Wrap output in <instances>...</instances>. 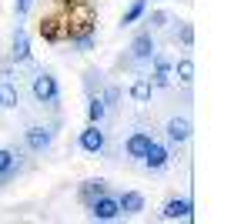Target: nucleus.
I'll list each match as a JSON object with an SVG mask.
<instances>
[{
	"instance_id": "1",
	"label": "nucleus",
	"mask_w": 251,
	"mask_h": 224,
	"mask_svg": "<svg viewBox=\"0 0 251 224\" xmlns=\"http://www.w3.org/2000/svg\"><path fill=\"white\" fill-rule=\"evenodd\" d=\"M30 94H34V100L44 104V107H57V104H60L57 77L47 74V71H37V74H34V84H30Z\"/></svg>"
},
{
	"instance_id": "2",
	"label": "nucleus",
	"mask_w": 251,
	"mask_h": 224,
	"mask_svg": "<svg viewBox=\"0 0 251 224\" xmlns=\"http://www.w3.org/2000/svg\"><path fill=\"white\" fill-rule=\"evenodd\" d=\"M84 30H97V14L91 3L84 0H74L67 7V37L71 34H84Z\"/></svg>"
},
{
	"instance_id": "3",
	"label": "nucleus",
	"mask_w": 251,
	"mask_h": 224,
	"mask_svg": "<svg viewBox=\"0 0 251 224\" xmlns=\"http://www.w3.org/2000/svg\"><path fill=\"white\" fill-rule=\"evenodd\" d=\"M54 137H57V124H37V127H27V134H24V148L34 150V154H44V150H50Z\"/></svg>"
},
{
	"instance_id": "4",
	"label": "nucleus",
	"mask_w": 251,
	"mask_h": 224,
	"mask_svg": "<svg viewBox=\"0 0 251 224\" xmlns=\"http://www.w3.org/2000/svg\"><path fill=\"white\" fill-rule=\"evenodd\" d=\"M161 218H164V221H194L191 198H168L164 207H161Z\"/></svg>"
},
{
	"instance_id": "5",
	"label": "nucleus",
	"mask_w": 251,
	"mask_h": 224,
	"mask_svg": "<svg viewBox=\"0 0 251 224\" xmlns=\"http://www.w3.org/2000/svg\"><path fill=\"white\" fill-rule=\"evenodd\" d=\"M87 211H91L94 221H117V218H121V207H117L114 194H100V198H94V201L87 204Z\"/></svg>"
},
{
	"instance_id": "6",
	"label": "nucleus",
	"mask_w": 251,
	"mask_h": 224,
	"mask_svg": "<svg viewBox=\"0 0 251 224\" xmlns=\"http://www.w3.org/2000/svg\"><path fill=\"white\" fill-rule=\"evenodd\" d=\"M157 54V44L151 30H141L131 44V64H151V57Z\"/></svg>"
},
{
	"instance_id": "7",
	"label": "nucleus",
	"mask_w": 251,
	"mask_h": 224,
	"mask_svg": "<svg viewBox=\"0 0 251 224\" xmlns=\"http://www.w3.org/2000/svg\"><path fill=\"white\" fill-rule=\"evenodd\" d=\"M77 144L84 154H100L104 150V144H107V137H104V131H100V124H87L84 131H80Z\"/></svg>"
},
{
	"instance_id": "8",
	"label": "nucleus",
	"mask_w": 251,
	"mask_h": 224,
	"mask_svg": "<svg viewBox=\"0 0 251 224\" xmlns=\"http://www.w3.org/2000/svg\"><path fill=\"white\" fill-rule=\"evenodd\" d=\"M141 164H144L148 171H164L168 164H171V150L164 148V144H157V141H151L148 150H144V157H141Z\"/></svg>"
},
{
	"instance_id": "9",
	"label": "nucleus",
	"mask_w": 251,
	"mask_h": 224,
	"mask_svg": "<svg viewBox=\"0 0 251 224\" xmlns=\"http://www.w3.org/2000/svg\"><path fill=\"white\" fill-rule=\"evenodd\" d=\"M10 57H14V64H30V60H34V50H30V34H27L20 24H17V30H14V50H10Z\"/></svg>"
},
{
	"instance_id": "10",
	"label": "nucleus",
	"mask_w": 251,
	"mask_h": 224,
	"mask_svg": "<svg viewBox=\"0 0 251 224\" xmlns=\"http://www.w3.org/2000/svg\"><path fill=\"white\" fill-rule=\"evenodd\" d=\"M191 121H188V117H171V121H168V124H164V134H168V141H171V144H188V141H191Z\"/></svg>"
},
{
	"instance_id": "11",
	"label": "nucleus",
	"mask_w": 251,
	"mask_h": 224,
	"mask_svg": "<svg viewBox=\"0 0 251 224\" xmlns=\"http://www.w3.org/2000/svg\"><path fill=\"white\" fill-rule=\"evenodd\" d=\"M151 67H154L151 77H148L151 87H168V84H171V67H174V64L164 54H154V57H151Z\"/></svg>"
},
{
	"instance_id": "12",
	"label": "nucleus",
	"mask_w": 251,
	"mask_h": 224,
	"mask_svg": "<svg viewBox=\"0 0 251 224\" xmlns=\"http://www.w3.org/2000/svg\"><path fill=\"white\" fill-rule=\"evenodd\" d=\"M40 34H44L47 40H67V10L57 14V17L40 20Z\"/></svg>"
},
{
	"instance_id": "13",
	"label": "nucleus",
	"mask_w": 251,
	"mask_h": 224,
	"mask_svg": "<svg viewBox=\"0 0 251 224\" xmlns=\"http://www.w3.org/2000/svg\"><path fill=\"white\" fill-rule=\"evenodd\" d=\"M151 141H154V137H151L148 131H134V134H127V141H124V154H127L131 161H141Z\"/></svg>"
},
{
	"instance_id": "14",
	"label": "nucleus",
	"mask_w": 251,
	"mask_h": 224,
	"mask_svg": "<svg viewBox=\"0 0 251 224\" xmlns=\"http://www.w3.org/2000/svg\"><path fill=\"white\" fill-rule=\"evenodd\" d=\"M100 194H107V181H104V177H91V181H84V184L77 187V201L84 207L91 204L94 198H100Z\"/></svg>"
},
{
	"instance_id": "15",
	"label": "nucleus",
	"mask_w": 251,
	"mask_h": 224,
	"mask_svg": "<svg viewBox=\"0 0 251 224\" xmlns=\"http://www.w3.org/2000/svg\"><path fill=\"white\" fill-rule=\"evenodd\" d=\"M117 207H121V214H141L144 211V194L141 191H124V194H117Z\"/></svg>"
},
{
	"instance_id": "16",
	"label": "nucleus",
	"mask_w": 251,
	"mask_h": 224,
	"mask_svg": "<svg viewBox=\"0 0 251 224\" xmlns=\"http://www.w3.org/2000/svg\"><path fill=\"white\" fill-rule=\"evenodd\" d=\"M17 174V150L0 148V184H7Z\"/></svg>"
},
{
	"instance_id": "17",
	"label": "nucleus",
	"mask_w": 251,
	"mask_h": 224,
	"mask_svg": "<svg viewBox=\"0 0 251 224\" xmlns=\"http://www.w3.org/2000/svg\"><path fill=\"white\" fill-rule=\"evenodd\" d=\"M67 44L77 50V54H91L97 47V30H84V34H71L67 37Z\"/></svg>"
},
{
	"instance_id": "18",
	"label": "nucleus",
	"mask_w": 251,
	"mask_h": 224,
	"mask_svg": "<svg viewBox=\"0 0 251 224\" xmlns=\"http://www.w3.org/2000/svg\"><path fill=\"white\" fill-rule=\"evenodd\" d=\"M20 104V91H17V84L14 80H0V107H17Z\"/></svg>"
},
{
	"instance_id": "19",
	"label": "nucleus",
	"mask_w": 251,
	"mask_h": 224,
	"mask_svg": "<svg viewBox=\"0 0 251 224\" xmlns=\"http://www.w3.org/2000/svg\"><path fill=\"white\" fill-rule=\"evenodd\" d=\"M148 14V0H131V7L124 10V17H121V27H131V24H137V20Z\"/></svg>"
},
{
	"instance_id": "20",
	"label": "nucleus",
	"mask_w": 251,
	"mask_h": 224,
	"mask_svg": "<svg viewBox=\"0 0 251 224\" xmlns=\"http://www.w3.org/2000/svg\"><path fill=\"white\" fill-rule=\"evenodd\" d=\"M171 74L177 77V80H181L184 87H188V84L194 80V60H191V57H181V60H177V64L171 67Z\"/></svg>"
},
{
	"instance_id": "21",
	"label": "nucleus",
	"mask_w": 251,
	"mask_h": 224,
	"mask_svg": "<svg viewBox=\"0 0 251 224\" xmlns=\"http://www.w3.org/2000/svg\"><path fill=\"white\" fill-rule=\"evenodd\" d=\"M151 91H154V87H151L148 77H137L134 84H131V97H134L137 104H148V100H151Z\"/></svg>"
},
{
	"instance_id": "22",
	"label": "nucleus",
	"mask_w": 251,
	"mask_h": 224,
	"mask_svg": "<svg viewBox=\"0 0 251 224\" xmlns=\"http://www.w3.org/2000/svg\"><path fill=\"white\" fill-rule=\"evenodd\" d=\"M104 114H107V107H104V100L100 97H87V124H100L104 121Z\"/></svg>"
},
{
	"instance_id": "23",
	"label": "nucleus",
	"mask_w": 251,
	"mask_h": 224,
	"mask_svg": "<svg viewBox=\"0 0 251 224\" xmlns=\"http://www.w3.org/2000/svg\"><path fill=\"white\" fill-rule=\"evenodd\" d=\"M97 87H100V71H87V74H84V94L94 97Z\"/></svg>"
},
{
	"instance_id": "24",
	"label": "nucleus",
	"mask_w": 251,
	"mask_h": 224,
	"mask_svg": "<svg viewBox=\"0 0 251 224\" xmlns=\"http://www.w3.org/2000/svg\"><path fill=\"white\" fill-rule=\"evenodd\" d=\"M171 24V17L164 14V10H151V17H148V27L151 30H161V27H168Z\"/></svg>"
},
{
	"instance_id": "25",
	"label": "nucleus",
	"mask_w": 251,
	"mask_h": 224,
	"mask_svg": "<svg viewBox=\"0 0 251 224\" xmlns=\"http://www.w3.org/2000/svg\"><path fill=\"white\" fill-rule=\"evenodd\" d=\"M100 100H104V107H114L117 100H121V87H104V94H100Z\"/></svg>"
},
{
	"instance_id": "26",
	"label": "nucleus",
	"mask_w": 251,
	"mask_h": 224,
	"mask_svg": "<svg viewBox=\"0 0 251 224\" xmlns=\"http://www.w3.org/2000/svg\"><path fill=\"white\" fill-rule=\"evenodd\" d=\"M177 40H181L184 47H191V44H194V27H191V24H181V27H177Z\"/></svg>"
},
{
	"instance_id": "27",
	"label": "nucleus",
	"mask_w": 251,
	"mask_h": 224,
	"mask_svg": "<svg viewBox=\"0 0 251 224\" xmlns=\"http://www.w3.org/2000/svg\"><path fill=\"white\" fill-rule=\"evenodd\" d=\"M30 7H34V0H14V14H17V20L27 17V14H30Z\"/></svg>"
}]
</instances>
